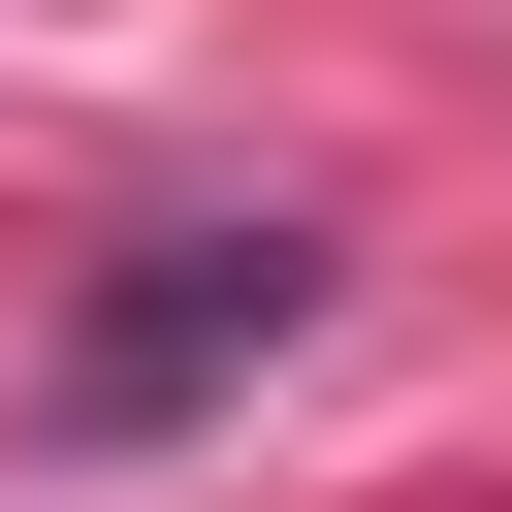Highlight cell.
I'll return each instance as SVG.
<instances>
[{
	"label": "cell",
	"instance_id": "1",
	"mask_svg": "<svg viewBox=\"0 0 512 512\" xmlns=\"http://www.w3.org/2000/svg\"><path fill=\"white\" fill-rule=\"evenodd\" d=\"M288 352H320V224L192 192V224H128V256L64 288L32 416H64V448H192V416H224V384H288Z\"/></svg>",
	"mask_w": 512,
	"mask_h": 512
}]
</instances>
